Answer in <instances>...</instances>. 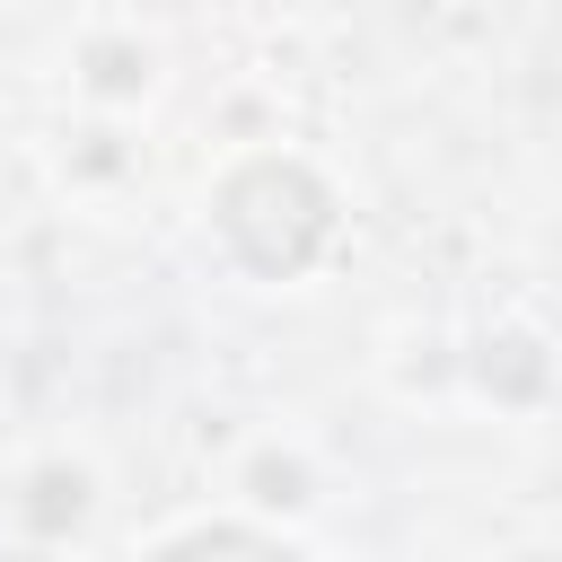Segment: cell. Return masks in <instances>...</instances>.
<instances>
[{
  "label": "cell",
  "instance_id": "cell-2",
  "mask_svg": "<svg viewBox=\"0 0 562 562\" xmlns=\"http://www.w3.org/2000/svg\"><path fill=\"white\" fill-rule=\"evenodd\" d=\"M79 509H88V474H79V465H35V474H26V501H18V518H26L35 536H61V527H79Z\"/></svg>",
  "mask_w": 562,
  "mask_h": 562
},
{
  "label": "cell",
  "instance_id": "cell-5",
  "mask_svg": "<svg viewBox=\"0 0 562 562\" xmlns=\"http://www.w3.org/2000/svg\"><path fill=\"white\" fill-rule=\"evenodd\" d=\"M97 88H140V53L105 44V53H97Z\"/></svg>",
  "mask_w": 562,
  "mask_h": 562
},
{
  "label": "cell",
  "instance_id": "cell-1",
  "mask_svg": "<svg viewBox=\"0 0 562 562\" xmlns=\"http://www.w3.org/2000/svg\"><path fill=\"white\" fill-rule=\"evenodd\" d=\"M211 220H220V237H228V255H237L246 272L290 281V272H307V263L325 255V237H334V193H325L299 158H246V167L220 184Z\"/></svg>",
  "mask_w": 562,
  "mask_h": 562
},
{
  "label": "cell",
  "instance_id": "cell-3",
  "mask_svg": "<svg viewBox=\"0 0 562 562\" xmlns=\"http://www.w3.org/2000/svg\"><path fill=\"white\" fill-rule=\"evenodd\" d=\"M483 386H501V395H536V386H544V360H536V342H527V334L492 342V351H483Z\"/></svg>",
  "mask_w": 562,
  "mask_h": 562
},
{
  "label": "cell",
  "instance_id": "cell-4",
  "mask_svg": "<svg viewBox=\"0 0 562 562\" xmlns=\"http://www.w3.org/2000/svg\"><path fill=\"white\" fill-rule=\"evenodd\" d=\"M167 544H176V553H193V544H220V553H237V544H246V553H281L272 527H184V536H167Z\"/></svg>",
  "mask_w": 562,
  "mask_h": 562
}]
</instances>
